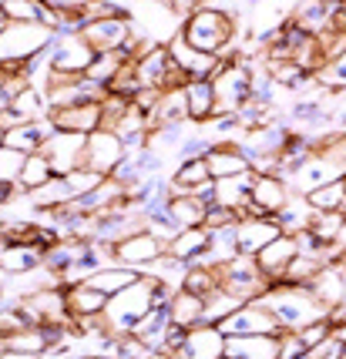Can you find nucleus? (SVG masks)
Masks as SVG:
<instances>
[{"mask_svg":"<svg viewBox=\"0 0 346 359\" xmlns=\"http://www.w3.org/2000/svg\"><path fill=\"white\" fill-rule=\"evenodd\" d=\"M252 182H255V172L236 175V178H219V182H215L212 202L222 205V208H232V212L239 215V212L252 202Z\"/></svg>","mask_w":346,"mask_h":359,"instance_id":"obj_24","label":"nucleus"},{"mask_svg":"<svg viewBox=\"0 0 346 359\" xmlns=\"http://www.w3.org/2000/svg\"><path fill=\"white\" fill-rule=\"evenodd\" d=\"M313 212H346V185L343 178L340 182H330V185L316 188L310 195H302Z\"/></svg>","mask_w":346,"mask_h":359,"instance_id":"obj_36","label":"nucleus"},{"mask_svg":"<svg viewBox=\"0 0 346 359\" xmlns=\"http://www.w3.org/2000/svg\"><path fill=\"white\" fill-rule=\"evenodd\" d=\"M219 329L225 332V336H279V332H283L276 313L269 309L262 299H255V302H242L236 313L222 319Z\"/></svg>","mask_w":346,"mask_h":359,"instance_id":"obj_7","label":"nucleus"},{"mask_svg":"<svg viewBox=\"0 0 346 359\" xmlns=\"http://www.w3.org/2000/svg\"><path fill=\"white\" fill-rule=\"evenodd\" d=\"M0 20L14 24H44L48 20V4L44 0H0Z\"/></svg>","mask_w":346,"mask_h":359,"instance_id":"obj_34","label":"nucleus"},{"mask_svg":"<svg viewBox=\"0 0 346 359\" xmlns=\"http://www.w3.org/2000/svg\"><path fill=\"white\" fill-rule=\"evenodd\" d=\"M343 185H346V175H343Z\"/></svg>","mask_w":346,"mask_h":359,"instance_id":"obj_55","label":"nucleus"},{"mask_svg":"<svg viewBox=\"0 0 346 359\" xmlns=\"http://www.w3.org/2000/svg\"><path fill=\"white\" fill-rule=\"evenodd\" d=\"M252 202L259 205L266 215H279L286 205L293 202V188L283 175H255L252 182Z\"/></svg>","mask_w":346,"mask_h":359,"instance_id":"obj_18","label":"nucleus"},{"mask_svg":"<svg viewBox=\"0 0 346 359\" xmlns=\"http://www.w3.org/2000/svg\"><path fill=\"white\" fill-rule=\"evenodd\" d=\"M48 121L58 131L95 135V131H101V101H81V104H67V108H51Z\"/></svg>","mask_w":346,"mask_h":359,"instance_id":"obj_13","label":"nucleus"},{"mask_svg":"<svg viewBox=\"0 0 346 359\" xmlns=\"http://www.w3.org/2000/svg\"><path fill=\"white\" fill-rule=\"evenodd\" d=\"M78 359H118L114 353H84V356H78Z\"/></svg>","mask_w":346,"mask_h":359,"instance_id":"obj_50","label":"nucleus"},{"mask_svg":"<svg viewBox=\"0 0 346 359\" xmlns=\"http://www.w3.org/2000/svg\"><path fill=\"white\" fill-rule=\"evenodd\" d=\"M346 225V212H316L310 222V232L323 242V245H336V238Z\"/></svg>","mask_w":346,"mask_h":359,"instance_id":"obj_39","label":"nucleus"},{"mask_svg":"<svg viewBox=\"0 0 346 359\" xmlns=\"http://www.w3.org/2000/svg\"><path fill=\"white\" fill-rule=\"evenodd\" d=\"M131 31H135L131 17H111V20H88L81 34L98 54H105V50H125Z\"/></svg>","mask_w":346,"mask_h":359,"instance_id":"obj_14","label":"nucleus"},{"mask_svg":"<svg viewBox=\"0 0 346 359\" xmlns=\"http://www.w3.org/2000/svg\"><path fill=\"white\" fill-rule=\"evenodd\" d=\"M306 289L333 313L336 306H343V299H346V272L340 266H323L313 279L306 282Z\"/></svg>","mask_w":346,"mask_h":359,"instance_id":"obj_20","label":"nucleus"},{"mask_svg":"<svg viewBox=\"0 0 346 359\" xmlns=\"http://www.w3.org/2000/svg\"><path fill=\"white\" fill-rule=\"evenodd\" d=\"M313 81L319 84V88H326L330 94L336 91H346V50L336 57V61H330L323 71H316Z\"/></svg>","mask_w":346,"mask_h":359,"instance_id":"obj_42","label":"nucleus"},{"mask_svg":"<svg viewBox=\"0 0 346 359\" xmlns=\"http://www.w3.org/2000/svg\"><path fill=\"white\" fill-rule=\"evenodd\" d=\"M67 292V309H71V319H84V316H101L108 309V299L101 289L88 285V282H74V285H64Z\"/></svg>","mask_w":346,"mask_h":359,"instance_id":"obj_22","label":"nucleus"},{"mask_svg":"<svg viewBox=\"0 0 346 359\" xmlns=\"http://www.w3.org/2000/svg\"><path fill=\"white\" fill-rule=\"evenodd\" d=\"M208 215V202L199 195H172L168 198V219L178 225V232L185 229H202Z\"/></svg>","mask_w":346,"mask_h":359,"instance_id":"obj_26","label":"nucleus"},{"mask_svg":"<svg viewBox=\"0 0 346 359\" xmlns=\"http://www.w3.org/2000/svg\"><path fill=\"white\" fill-rule=\"evenodd\" d=\"M105 182H108V175L95 172V168H78L74 175H67V185H71V191H74V198H84V195L98 191Z\"/></svg>","mask_w":346,"mask_h":359,"instance_id":"obj_43","label":"nucleus"},{"mask_svg":"<svg viewBox=\"0 0 346 359\" xmlns=\"http://www.w3.org/2000/svg\"><path fill=\"white\" fill-rule=\"evenodd\" d=\"M155 285H158V276L142 272V279L135 282V285H128V289H121L118 296L108 299V309H105V326H108L111 339L131 336V332H135V326H138L145 316L155 309Z\"/></svg>","mask_w":346,"mask_h":359,"instance_id":"obj_1","label":"nucleus"},{"mask_svg":"<svg viewBox=\"0 0 346 359\" xmlns=\"http://www.w3.org/2000/svg\"><path fill=\"white\" fill-rule=\"evenodd\" d=\"M239 306H242V302H239L236 296H229V292H225V289H215V292H212V296L205 299V323H212V326H219L222 319H225V316H232L239 309Z\"/></svg>","mask_w":346,"mask_h":359,"instance_id":"obj_40","label":"nucleus"},{"mask_svg":"<svg viewBox=\"0 0 346 359\" xmlns=\"http://www.w3.org/2000/svg\"><path fill=\"white\" fill-rule=\"evenodd\" d=\"M128 61H131V57H128L125 50H105V54H98L95 61H91V67L84 71V78H91L95 84H105V88H108Z\"/></svg>","mask_w":346,"mask_h":359,"instance_id":"obj_35","label":"nucleus"},{"mask_svg":"<svg viewBox=\"0 0 346 359\" xmlns=\"http://www.w3.org/2000/svg\"><path fill=\"white\" fill-rule=\"evenodd\" d=\"M185 349L192 353V359H222L225 353H229V336H225L219 326L202 323V326L189 329Z\"/></svg>","mask_w":346,"mask_h":359,"instance_id":"obj_21","label":"nucleus"},{"mask_svg":"<svg viewBox=\"0 0 346 359\" xmlns=\"http://www.w3.org/2000/svg\"><path fill=\"white\" fill-rule=\"evenodd\" d=\"M168 329H172V316H168V309H152V313L135 326V336H138L152 353H161V343H165V332H168Z\"/></svg>","mask_w":346,"mask_h":359,"instance_id":"obj_32","label":"nucleus"},{"mask_svg":"<svg viewBox=\"0 0 346 359\" xmlns=\"http://www.w3.org/2000/svg\"><path fill=\"white\" fill-rule=\"evenodd\" d=\"M51 131H54V125H51L48 118H44V121H24V125H17L0 135V148H14V151L34 155V151L44 148V141L51 138Z\"/></svg>","mask_w":346,"mask_h":359,"instance_id":"obj_19","label":"nucleus"},{"mask_svg":"<svg viewBox=\"0 0 346 359\" xmlns=\"http://www.w3.org/2000/svg\"><path fill=\"white\" fill-rule=\"evenodd\" d=\"M215 88V114H239L252 101V67L239 54L236 61H225L222 71L212 78Z\"/></svg>","mask_w":346,"mask_h":359,"instance_id":"obj_5","label":"nucleus"},{"mask_svg":"<svg viewBox=\"0 0 346 359\" xmlns=\"http://www.w3.org/2000/svg\"><path fill=\"white\" fill-rule=\"evenodd\" d=\"M283 336V332H279ZM279 336H229V356L239 359H283Z\"/></svg>","mask_w":346,"mask_h":359,"instance_id":"obj_25","label":"nucleus"},{"mask_svg":"<svg viewBox=\"0 0 346 359\" xmlns=\"http://www.w3.org/2000/svg\"><path fill=\"white\" fill-rule=\"evenodd\" d=\"M185 97H189L192 125H208L215 118V88H212V81H189L185 84Z\"/></svg>","mask_w":346,"mask_h":359,"instance_id":"obj_29","label":"nucleus"},{"mask_svg":"<svg viewBox=\"0 0 346 359\" xmlns=\"http://www.w3.org/2000/svg\"><path fill=\"white\" fill-rule=\"evenodd\" d=\"M168 316H172L175 326L182 329H195L205 323V299L189 292V289H178L168 302Z\"/></svg>","mask_w":346,"mask_h":359,"instance_id":"obj_27","label":"nucleus"},{"mask_svg":"<svg viewBox=\"0 0 346 359\" xmlns=\"http://www.w3.org/2000/svg\"><path fill=\"white\" fill-rule=\"evenodd\" d=\"M236 31H239V20L229 7H205V11H199L195 17H189L182 24V37L192 47L219 54V57L236 44Z\"/></svg>","mask_w":346,"mask_h":359,"instance_id":"obj_3","label":"nucleus"},{"mask_svg":"<svg viewBox=\"0 0 346 359\" xmlns=\"http://www.w3.org/2000/svg\"><path fill=\"white\" fill-rule=\"evenodd\" d=\"M219 285H222L219 269L215 266H195V262L185 269V279H182V289H189V292H195V296H202V299H208Z\"/></svg>","mask_w":346,"mask_h":359,"instance_id":"obj_37","label":"nucleus"},{"mask_svg":"<svg viewBox=\"0 0 346 359\" xmlns=\"http://www.w3.org/2000/svg\"><path fill=\"white\" fill-rule=\"evenodd\" d=\"M168 359H192V353H189V349H178V353H172Z\"/></svg>","mask_w":346,"mask_h":359,"instance_id":"obj_51","label":"nucleus"},{"mask_svg":"<svg viewBox=\"0 0 346 359\" xmlns=\"http://www.w3.org/2000/svg\"><path fill=\"white\" fill-rule=\"evenodd\" d=\"M0 359H37V356H27V353H17V349H0Z\"/></svg>","mask_w":346,"mask_h":359,"instance_id":"obj_48","label":"nucleus"},{"mask_svg":"<svg viewBox=\"0 0 346 359\" xmlns=\"http://www.w3.org/2000/svg\"><path fill=\"white\" fill-rule=\"evenodd\" d=\"M54 44V27L48 24H14L0 20V57L4 61H27L41 57Z\"/></svg>","mask_w":346,"mask_h":359,"instance_id":"obj_4","label":"nucleus"},{"mask_svg":"<svg viewBox=\"0 0 346 359\" xmlns=\"http://www.w3.org/2000/svg\"><path fill=\"white\" fill-rule=\"evenodd\" d=\"M95 57H98V50L84 41V34H67V37H58V34H54V44L48 47V61L54 71L84 74Z\"/></svg>","mask_w":346,"mask_h":359,"instance_id":"obj_9","label":"nucleus"},{"mask_svg":"<svg viewBox=\"0 0 346 359\" xmlns=\"http://www.w3.org/2000/svg\"><path fill=\"white\" fill-rule=\"evenodd\" d=\"M165 252H168V245H165L158 235L135 232V235H128L125 242H118V245H114V262H118V266L138 269V272H148V269L155 266Z\"/></svg>","mask_w":346,"mask_h":359,"instance_id":"obj_10","label":"nucleus"},{"mask_svg":"<svg viewBox=\"0 0 346 359\" xmlns=\"http://www.w3.org/2000/svg\"><path fill=\"white\" fill-rule=\"evenodd\" d=\"M138 78H142L145 88H161L168 91V81H172V54H168V44H158L138 61Z\"/></svg>","mask_w":346,"mask_h":359,"instance_id":"obj_23","label":"nucleus"},{"mask_svg":"<svg viewBox=\"0 0 346 359\" xmlns=\"http://www.w3.org/2000/svg\"><path fill=\"white\" fill-rule=\"evenodd\" d=\"M222 359H239V356H229V353H225V356H222Z\"/></svg>","mask_w":346,"mask_h":359,"instance_id":"obj_54","label":"nucleus"},{"mask_svg":"<svg viewBox=\"0 0 346 359\" xmlns=\"http://www.w3.org/2000/svg\"><path fill=\"white\" fill-rule=\"evenodd\" d=\"M333 339L340 346H346V323H340V326H333Z\"/></svg>","mask_w":346,"mask_h":359,"instance_id":"obj_49","label":"nucleus"},{"mask_svg":"<svg viewBox=\"0 0 346 359\" xmlns=\"http://www.w3.org/2000/svg\"><path fill=\"white\" fill-rule=\"evenodd\" d=\"M128 158V144L121 141V135H114V131H95V135H88V168H95L101 175H114L121 168V161Z\"/></svg>","mask_w":346,"mask_h":359,"instance_id":"obj_12","label":"nucleus"},{"mask_svg":"<svg viewBox=\"0 0 346 359\" xmlns=\"http://www.w3.org/2000/svg\"><path fill=\"white\" fill-rule=\"evenodd\" d=\"M142 279V272L131 266H118V262H111V266L98 269V272H91L88 276V285H95V289H101L105 296H118L121 289H128V285H135V282Z\"/></svg>","mask_w":346,"mask_h":359,"instance_id":"obj_28","label":"nucleus"},{"mask_svg":"<svg viewBox=\"0 0 346 359\" xmlns=\"http://www.w3.org/2000/svg\"><path fill=\"white\" fill-rule=\"evenodd\" d=\"M145 84L138 78V61H128L121 71H118V78L108 84V94H118V97H128V101H135V94L142 91Z\"/></svg>","mask_w":346,"mask_h":359,"instance_id":"obj_41","label":"nucleus"},{"mask_svg":"<svg viewBox=\"0 0 346 359\" xmlns=\"http://www.w3.org/2000/svg\"><path fill=\"white\" fill-rule=\"evenodd\" d=\"M114 356L118 359H148L152 356V349L131 332V336H121V339L114 343Z\"/></svg>","mask_w":346,"mask_h":359,"instance_id":"obj_45","label":"nucleus"},{"mask_svg":"<svg viewBox=\"0 0 346 359\" xmlns=\"http://www.w3.org/2000/svg\"><path fill=\"white\" fill-rule=\"evenodd\" d=\"M262 302L276 313L283 329H302L310 323H316V319L330 316V309L306 285H289V282H272V289L262 296Z\"/></svg>","mask_w":346,"mask_h":359,"instance_id":"obj_2","label":"nucleus"},{"mask_svg":"<svg viewBox=\"0 0 346 359\" xmlns=\"http://www.w3.org/2000/svg\"><path fill=\"white\" fill-rule=\"evenodd\" d=\"M239 215L232 208H222V205H208V215H205V229H212V232H219V229H229V225H236Z\"/></svg>","mask_w":346,"mask_h":359,"instance_id":"obj_46","label":"nucleus"},{"mask_svg":"<svg viewBox=\"0 0 346 359\" xmlns=\"http://www.w3.org/2000/svg\"><path fill=\"white\" fill-rule=\"evenodd\" d=\"M336 359H346V346H340V353H336Z\"/></svg>","mask_w":346,"mask_h":359,"instance_id":"obj_52","label":"nucleus"},{"mask_svg":"<svg viewBox=\"0 0 346 359\" xmlns=\"http://www.w3.org/2000/svg\"><path fill=\"white\" fill-rule=\"evenodd\" d=\"M168 54H172L175 64L185 71V78H189V81H212L222 71V64H225L219 54H208V50L192 47L182 34H178L172 44H168Z\"/></svg>","mask_w":346,"mask_h":359,"instance_id":"obj_11","label":"nucleus"},{"mask_svg":"<svg viewBox=\"0 0 346 359\" xmlns=\"http://www.w3.org/2000/svg\"><path fill=\"white\" fill-rule=\"evenodd\" d=\"M283 232V225L276 215H266V219H242L236 225V245L239 255H259L269 242H276Z\"/></svg>","mask_w":346,"mask_h":359,"instance_id":"obj_15","label":"nucleus"},{"mask_svg":"<svg viewBox=\"0 0 346 359\" xmlns=\"http://www.w3.org/2000/svg\"><path fill=\"white\" fill-rule=\"evenodd\" d=\"M208 245H212V229H185V232H178L172 238V245H168V252H172L175 259H182V262H195V259H202L205 252H208Z\"/></svg>","mask_w":346,"mask_h":359,"instance_id":"obj_30","label":"nucleus"},{"mask_svg":"<svg viewBox=\"0 0 346 359\" xmlns=\"http://www.w3.org/2000/svg\"><path fill=\"white\" fill-rule=\"evenodd\" d=\"M215 0H172V11L182 20H189V17H195L199 11H205V7H212Z\"/></svg>","mask_w":346,"mask_h":359,"instance_id":"obj_47","label":"nucleus"},{"mask_svg":"<svg viewBox=\"0 0 346 359\" xmlns=\"http://www.w3.org/2000/svg\"><path fill=\"white\" fill-rule=\"evenodd\" d=\"M41 155H48V161L54 165V175H74L78 168H88V135H74V131H51V138L44 141V148H41Z\"/></svg>","mask_w":346,"mask_h":359,"instance_id":"obj_8","label":"nucleus"},{"mask_svg":"<svg viewBox=\"0 0 346 359\" xmlns=\"http://www.w3.org/2000/svg\"><path fill=\"white\" fill-rule=\"evenodd\" d=\"M31 195V202L37 212H48V208H61V205L74 202V191H71V185H67V178H61V175H54L48 185L34 188V191H27Z\"/></svg>","mask_w":346,"mask_h":359,"instance_id":"obj_33","label":"nucleus"},{"mask_svg":"<svg viewBox=\"0 0 346 359\" xmlns=\"http://www.w3.org/2000/svg\"><path fill=\"white\" fill-rule=\"evenodd\" d=\"M205 161H208V172H212L215 182H219V178H236V175L252 172L249 155L242 151L239 141H215L212 151L205 155Z\"/></svg>","mask_w":346,"mask_h":359,"instance_id":"obj_16","label":"nucleus"},{"mask_svg":"<svg viewBox=\"0 0 346 359\" xmlns=\"http://www.w3.org/2000/svg\"><path fill=\"white\" fill-rule=\"evenodd\" d=\"M219 269V282L229 296H236L239 302H255L272 289V279L262 276V269L255 262V255H236L229 262H222Z\"/></svg>","mask_w":346,"mask_h":359,"instance_id":"obj_6","label":"nucleus"},{"mask_svg":"<svg viewBox=\"0 0 346 359\" xmlns=\"http://www.w3.org/2000/svg\"><path fill=\"white\" fill-rule=\"evenodd\" d=\"M51 178H54V165L48 161V155L34 151V155H27V165H24V172L17 178V185L24 188V191H34V188L48 185Z\"/></svg>","mask_w":346,"mask_h":359,"instance_id":"obj_38","label":"nucleus"},{"mask_svg":"<svg viewBox=\"0 0 346 359\" xmlns=\"http://www.w3.org/2000/svg\"><path fill=\"white\" fill-rule=\"evenodd\" d=\"M299 255V245H296V235H279L276 242H269L266 249L255 255V262L262 269V276L272 282H279L286 276V269L296 262Z\"/></svg>","mask_w":346,"mask_h":359,"instance_id":"obj_17","label":"nucleus"},{"mask_svg":"<svg viewBox=\"0 0 346 359\" xmlns=\"http://www.w3.org/2000/svg\"><path fill=\"white\" fill-rule=\"evenodd\" d=\"M27 165V155L24 151H14V148H0V182H17L20 172Z\"/></svg>","mask_w":346,"mask_h":359,"instance_id":"obj_44","label":"nucleus"},{"mask_svg":"<svg viewBox=\"0 0 346 359\" xmlns=\"http://www.w3.org/2000/svg\"><path fill=\"white\" fill-rule=\"evenodd\" d=\"M0 266H4V276L34 272L37 266H44V249L41 245H4Z\"/></svg>","mask_w":346,"mask_h":359,"instance_id":"obj_31","label":"nucleus"},{"mask_svg":"<svg viewBox=\"0 0 346 359\" xmlns=\"http://www.w3.org/2000/svg\"><path fill=\"white\" fill-rule=\"evenodd\" d=\"M148 359H168V356H165V353H152V356H148Z\"/></svg>","mask_w":346,"mask_h":359,"instance_id":"obj_53","label":"nucleus"}]
</instances>
